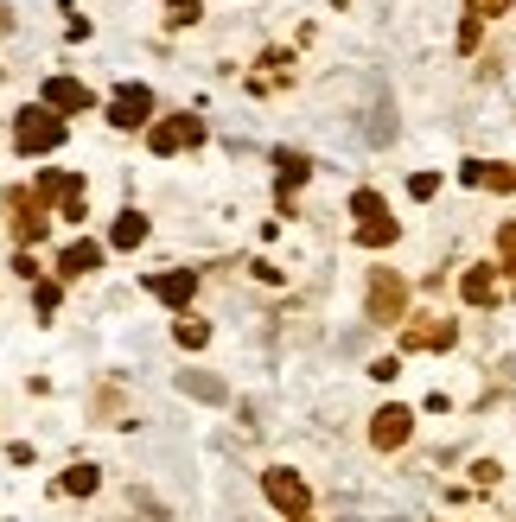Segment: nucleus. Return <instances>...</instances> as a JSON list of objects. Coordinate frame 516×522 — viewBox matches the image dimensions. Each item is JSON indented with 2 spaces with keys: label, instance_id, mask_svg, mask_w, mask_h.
<instances>
[{
  "label": "nucleus",
  "instance_id": "nucleus-24",
  "mask_svg": "<svg viewBox=\"0 0 516 522\" xmlns=\"http://www.w3.org/2000/svg\"><path fill=\"white\" fill-rule=\"evenodd\" d=\"M478 39H485V20H472V13H466V26H459V51H478Z\"/></svg>",
  "mask_w": 516,
  "mask_h": 522
},
{
  "label": "nucleus",
  "instance_id": "nucleus-12",
  "mask_svg": "<svg viewBox=\"0 0 516 522\" xmlns=\"http://www.w3.org/2000/svg\"><path fill=\"white\" fill-rule=\"evenodd\" d=\"M274 166H281V172H274V191H281V204L294 198L306 179H313V160H306L300 147H281V153H274Z\"/></svg>",
  "mask_w": 516,
  "mask_h": 522
},
{
  "label": "nucleus",
  "instance_id": "nucleus-30",
  "mask_svg": "<svg viewBox=\"0 0 516 522\" xmlns=\"http://www.w3.org/2000/svg\"><path fill=\"white\" fill-rule=\"evenodd\" d=\"M7 26H13V13H7V7H0V32H7Z\"/></svg>",
  "mask_w": 516,
  "mask_h": 522
},
{
  "label": "nucleus",
  "instance_id": "nucleus-27",
  "mask_svg": "<svg viewBox=\"0 0 516 522\" xmlns=\"http://www.w3.org/2000/svg\"><path fill=\"white\" fill-rule=\"evenodd\" d=\"M32 300H39V312H58V281H39V287H32Z\"/></svg>",
  "mask_w": 516,
  "mask_h": 522
},
{
  "label": "nucleus",
  "instance_id": "nucleus-10",
  "mask_svg": "<svg viewBox=\"0 0 516 522\" xmlns=\"http://www.w3.org/2000/svg\"><path fill=\"white\" fill-rule=\"evenodd\" d=\"M147 293H153V300H166L172 312H185V306H192V293H198V274H192V268H166V274H147Z\"/></svg>",
  "mask_w": 516,
  "mask_h": 522
},
{
  "label": "nucleus",
  "instance_id": "nucleus-1",
  "mask_svg": "<svg viewBox=\"0 0 516 522\" xmlns=\"http://www.w3.org/2000/svg\"><path fill=\"white\" fill-rule=\"evenodd\" d=\"M13 147H20L26 160L58 153V147H64V115H51L45 102H39V109H20V115H13Z\"/></svg>",
  "mask_w": 516,
  "mask_h": 522
},
{
  "label": "nucleus",
  "instance_id": "nucleus-2",
  "mask_svg": "<svg viewBox=\"0 0 516 522\" xmlns=\"http://www.w3.org/2000/svg\"><path fill=\"white\" fill-rule=\"evenodd\" d=\"M364 319H370V325H402V319H408V281H402L395 268H370Z\"/></svg>",
  "mask_w": 516,
  "mask_h": 522
},
{
  "label": "nucleus",
  "instance_id": "nucleus-3",
  "mask_svg": "<svg viewBox=\"0 0 516 522\" xmlns=\"http://www.w3.org/2000/svg\"><path fill=\"white\" fill-rule=\"evenodd\" d=\"M204 141V121L198 115H166V121H147V147L172 160V153H192Z\"/></svg>",
  "mask_w": 516,
  "mask_h": 522
},
{
  "label": "nucleus",
  "instance_id": "nucleus-9",
  "mask_svg": "<svg viewBox=\"0 0 516 522\" xmlns=\"http://www.w3.org/2000/svg\"><path fill=\"white\" fill-rule=\"evenodd\" d=\"M45 109L51 115H90L96 96H90V83H77V77H45Z\"/></svg>",
  "mask_w": 516,
  "mask_h": 522
},
{
  "label": "nucleus",
  "instance_id": "nucleus-13",
  "mask_svg": "<svg viewBox=\"0 0 516 522\" xmlns=\"http://www.w3.org/2000/svg\"><path fill=\"white\" fill-rule=\"evenodd\" d=\"M96 268H102V242H90V236L71 242V249L58 255V274H64V281H83V274H96Z\"/></svg>",
  "mask_w": 516,
  "mask_h": 522
},
{
  "label": "nucleus",
  "instance_id": "nucleus-15",
  "mask_svg": "<svg viewBox=\"0 0 516 522\" xmlns=\"http://www.w3.org/2000/svg\"><path fill=\"white\" fill-rule=\"evenodd\" d=\"M179 389L198 395V402H230V389H223L217 376H204V370H179Z\"/></svg>",
  "mask_w": 516,
  "mask_h": 522
},
{
  "label": "nucleus",
  "instance_id": "nucleus-14",
  "mask_svg": "<svg viewBox=\"0 0 516 522\" xmlns=\"http://www.w3.org/2000/svg\"><path fill=\"white\" fill-rule=\"evenodd\" d=\"M141 242H147V217L122 211V217H115V230H109V249H141Z\"/></svg>",
  "mask_w": 516,
  "mask_h": 522
},
{
  "label": "nucleus",
  "instance_id": "nucleus-7",
  "mask_svg": "<svg viewBox=\"0 0 516 522\" xmlns=\"http://www.w3.org/2000/svg\"><path fill=\"white\" fill-rule=\"evenodd\" d=\"M459 344V325L427 312V319H402V351H453Z\"/></svg>",
  "mask_w": 516,
  "mask_h": 522
},
{
  "label": "nucleus",
  "instance_id": "nucleus-29",
  "mask_svg": "<svg viewBox=\"0 0 516 522\" xmlns=\"http://www.w3.org/2000/svg\"><path fill=\"white\" fill-rule=\"evenodd\" d=\"M13 274H20V281H39V261L20 249V255H13Z\"/></svg>",
  "mask_w": 516,
  "mask_h": 522
},
{
  "label": "nucleus",
  "instance_id": "nucleus-16",
  "mask_svg": "<svg viewBox=\"0 0 516 522\" xmlns=\"http://www.w3.org/2000/svg\"><path fill=\"white\" fill-rule=\"evenodd\" d=\"M402 236V223L395 217H376V223H357V249H389V242Z\"/></svg>",
  "mask_w": 516,
  "mask_h": 522
},
{
  "label": "nucleus",
  "instance_id": "nucleus-28",
  "mask_svg": "<svg viewBox=\"0 0 516 522\" xmlns=\"http://www.w3.org/2000/svg\"><path fill=\"white\" fill-rule=\"evenodd\" d=\"M472 478H478V484H497V478H504V465H497V459H478Z\"/></svg>",
  "mask_w": 516,
  "mask_h": 522
},
{
  "label": "nucleus",
  "instance_id": "nucleus-19",
  "mask_svg": "<svg viewBox=\"0 0 516 522\" xmlns=\"http://www.w3.org/2000/svg\"><path fill=\"white\" fill-rule=\"evenodd\" d=\"M96 484H102V472H96V465H71V472L58 478V491H64V497H90Z\"/></svg>",
  "mask_w": 516,
  "mask_h": 522
},
{
  "label": "nucleus",
  "instance_id": "nucleus-21",
  "mask_svg": "<svg viewBox=\"0 0 516 522\" xmlns=\"http://www.w3.org/2000/svg\"><path fill=\"white\" fill-rule=\"evenodd\" d=\"M434 191H440V172H415V179H408V198H434Z\"/></svg>",
  "mask_w": 516,
  "mask_h": 522
},
{
  "label": "nucleus",
  "instance_id": "nucleus-22",
  "mask_svg": "<svg viewBox=\"0 0 516 522\" xmlns=\"http://www.w3.org/2000/svg\"><path fill=\"white\" fill-rule=\"evenodd\" d=\"M497 261H504V268H516V223H504V230H497Z\"/></svg>",
  "mask_w": 516,
  "mask_h": 522
},
{
  "label": "nucleus",
  "instance_id": "nucleus-11",
  "mask_svg": "<svg viewBox=\"0 0 516 522\" xmlns=\"http://www.w3.org/2000/svg\"><path fill=\"white\" fill-rule=\"evenodd\" d=\"M497 293H504V281H497L491 261H472V268L459 274V300L466 306H497Z\"/></svg>",
  "mask_w": 516,
  "mask_h": 522
},
{
  "label": "nucleus",
  "instance_id": "nucleus-5",
  "mask_svg": "<svg viewBox=\"0 0 516 522\" xmlns=\"http://www.w3.org/2000/svg\"><path fill=\"white\" fill-rule=\"evenodd\" d=\"M408 440H415V408L389 402V408L370 414V446H376V452H402Z\"/></svg>",
  "mask_w": 516,
  "mask_h": 522
},
{
  "label": "nucleus",
  "instance_id": "nucleus-20",
  "mask_svg": "<svg viewBox=\"0 0 516 522\" xmlns=\"http://www.w3.org/2000/svg\"><path fill=\"white\" fill-rule=\"evenodd\" d=\"M172 7V26H198L204 20V0H166Z\"/></svg>",
  "mask_w": 516,
  "mask_h": 522
},
{
  "label": "nucleus",
  "instance_id": "nucleus-25",
  "mask_svg": "<svg viewBox=\"0 0 516 522\" xmlns=\"http://www.w3.org/2000/svg\"><path fill=\"white\" fill-rule=\"evenodd\" d=\"M504 7H510V0H466V13H472V20H497Z\"/></svg>",
  "mask_w": 516,
  "mask_h": 522
},
{
  "label": "nucleus",
  "instance_id": "nucleus-31",
  "mask_svg": "<svg viewBox=\"0 0 516 522\" xmlns=\"http://www.w3.org/2000/svg\"><path fill=\"white\" fill-rule=\"evenodd\" d=\"M287 522H313V516H287Z\"/></svg>",
  "mask_w": 516,
  "mask_h": 522
},
{
  "label": "nucleus",
  "instance_id": "nucleus-17",
  "mask_svg": "<svg viewBox=\"0 0 516 522\" xmlns=\"http://www.w3.org/2000/svg\"><path fill=\"white\" fill-rule=\"evenodd\" d=\"M172 338H179V351H204V344H211V325H204V319H192V312H179Z\"/></svg>",
  "mask_w": 516,
  "mask_h": 522
},
{
  "label": "nucleus",
  "instance_id": "nucleus-8",
  "mask_svg": "<svg viewBox=\"0 0 516 522\" xmlns=\"http://www.w3.org/2000/svg\"><path fill=\"white\" fill-rule=\"evenodd\" d=\"M7 211H13V236H20V242H45L51 211L32 198V191H7Z\"/></svg>",
  "mask_w": 516,
  "mask_h": 522
},
{
  "label": "nucleus",
  "instance_id": "nucleus-23",
  "mask_svg": "<svg viewBox=\"0 0 516 522\" xmlns=\"http://www.w3.org/2000/svg\"><path fill=\"white\" fill-rule=\"evenodd\" d=\"M485 191H516V172L510 166H485Z\"/></svg>",
  "mask_w": 516,
  "mask_h": 522
},
{
  "label": "nucleus",
  "instance_id": "nucleus-4",
  "mask_svg": "<svg viewBox=\"0 0 516 522\" xmlns=\"http://www.w3.org/2000/svg\"><path fill=\"white\" fill-rule=\"evenodd\" d=\"M262 497H268L281 516H306V510H313V491H306V478L287 472V465H268V472H262Z\"/></svg>",
  "mask_w": 516,
  "mask_h": 522
},
{
  "label": "nucleus",
  "instance_id": "nucleus-18",
  "mask_svg": "<svg viewBox=\"0 0 516 522\" xmlns=\"http://www.w3.org/2000/svg\"><path fill=\"white\" fill-rule=\"evenodd\" d=\"M351 217H357V223L389 217V198H383V191H370V185H364V191H351Z\"/></svg>",
  "mask_w": 516,
  "mask_h": 522
},
{
  "label": "nucleus",
  "instance_id": "nucleus-6",
  "mask_svg": "<svg viewBox=\"0 0 516 522\" xmlns=\"http://www.w3.org/2000/svg\"><path fill=\"white\" fill-rule=\"evenodd\" d=\"M147 121H153V90L147 83H122V90L109 96V128L134 134V128H147Z\"/></svg>",
  "mask_w": 516,
  "mask_h": 522
},
{
  "label": "nucleus",
  "instance_id": "nucleus-26",
  "mask_svg": "<svg viewBox=\"0 0 516 522\" xmlns=\"http://www.w3.org/2000/svg\"><path fill=\"white\" fill-rule=\"evenodd\" d=\"M370 376H376V382H395V376H402V357H376Z\"/></svg>",
  "mask_w": 516,
  "mask_h": 522
}]
</instances>
